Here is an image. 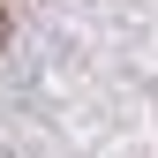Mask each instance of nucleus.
Instances as JSON below:
<instances>
[{"instance_id": "1", "label": "nucleus", "mask_w": 158, "mask_h": 158, "mask_svg": "<svg viewBox=\"0 0 158 158\" xmlns=\"http://www.w3.org/2000/svg\"><path fill=\"white\" fill-rule=\"evenodd\" d=\"M0 38H8V8H0Z\"/></svg>"}]
</instances>
